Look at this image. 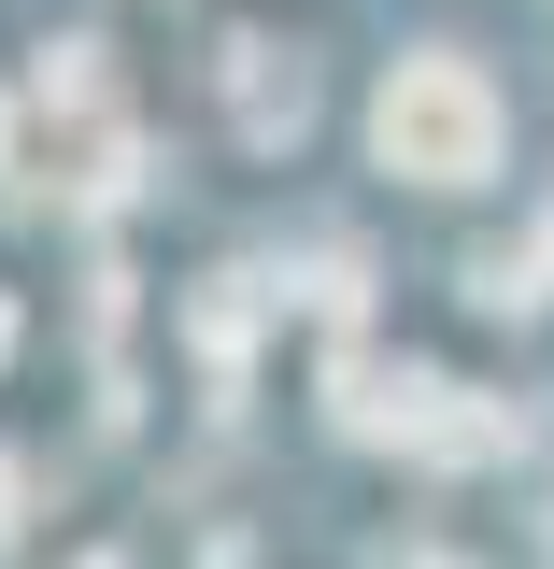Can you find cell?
I'll return each mask as SVG.
<instances>
[{
	"label": "cell",
	"mask_w": 554,
	"mask_h": 569,
	"mask_svg": "<svg viewBox=\"0 0 554 569\" xmlns=\"http://www.w3.org/2000/svg\"><path fill=\"white\" fill-rule=\"evenodd\" d=\"M484 142H497V114H484V86H470L455 58H413L399 86H384V157H399V171L470 186V171H484Z\"/></svg>",
	"instance_id": "obj_1"
}]
</instances>
